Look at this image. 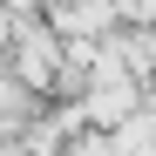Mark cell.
<instances>
[{
	"label": "cell",
	"mask_w": 156,
	"mask_h": 156,
	"mask_svg": "<svg viewBox=\"0 0 156 156\" xmlns=\"http://www.w3.org/2000/svg\"><path fill=\"white\" fill-rule=\"evenodd\" d=\"M14 27H20V20L7 14V0H0V48H7V41H14Z\"/></svg>",
	"instance_id": "obj_3"
},
{
	"label": "cell",
	"mask_w": 156,
	"mask_h": 156,
	"mask_svg": "<svg viewBox=\"0 0 156 156\" xmlns=\"http://www.w3.org/2000/svg\"><path fill=\"white\" fill-rule=\"evenodd\" d=\"M41 20L61 41H75V34H109V27H122V7H115V0H41Z\"/></svg>",
	"instance_id": "obj_2"
},
{
	"label": "cell",
	"mask_w": 156,
	"mask_h": 156,
	"mask_svg": "<svg viewBox=\"0 0 156 156\" xmlns=\"http://www.w3.org/2000/svg\"><path fill=\"white\" fill-rule=\"evenodd\" d=\"M0 61H7L20 82H27V88L48 102V88H55V75H61V34L48 27L41 14H27V20L14 27V41L0 48Z\"/></svg>",
	"instance_id": "obj_1"
}]
</instances>
